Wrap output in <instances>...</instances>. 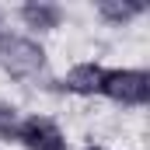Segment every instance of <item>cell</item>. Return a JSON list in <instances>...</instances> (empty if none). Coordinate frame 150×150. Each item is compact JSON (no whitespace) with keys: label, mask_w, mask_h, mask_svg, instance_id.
<instances>
[{"label":"cell","mask_w":150,"mask_h":150,"mask_svg":"<svg viewBox=\"0 0 150 150\" xmlns=\"http://www.w3.org/2000/svg\"><path fill=\"white\" fill-rule=\"evenodd\" d=\"M18 122H21V112L7 101H0V140L14 143V133H18Z\"/></svg>","instance_id":"obj_7"},{"label":"cell","mask_w":150,"mask_h":150,"mask_svg":"<svg viewBox=\"0 0 150 150\" xmlns=\"http://www.w3.org/2000/svg\"><path fill=\"white\" fill-rule=\"evenodd\" d=\"M94 11H98V18H101L105 25L122 28V25H129L133 18H140V14L147 11V4H140V0H101Z\"/></svg>","instance_id":"obj_6"},{"label":"cell","mask_w":150,"mask_h":150,"mask_svg":"<svg viewBox=\"0 0 150 150\" xmlns=\"http://www.w3.org/2000/svg\"><path fill=\"white\" fill-rule=\"evenodd\" d=\"M101 77H105L101 63H77L74 70H67V77L56 84V91L59 94H77V98H94L101 91Z\"/></svg>","instance_id":"obj_4"},{"label":"cell","mask_w":150,"mask_h":150,"mask_svg":"<svg viewBox=\"0 0 150 150\" xmlns=\"http://www.w3.org/2000/svg\"><path fill=\"white\" fill-rule=\"evenodd\" d=\"M14 143H21L25 150H67V136L49 115H25L18 122Z\"/></svg>","instance_id":"obj_3"},{"label":"cell","mask_w":150,"mask_h":150,"mask_svg":"<svg viewBox=\"0 0 150 150\" xmlns=\"http://www.w3.org/2000/svg\"><path fill=\"white\" fill-rule=\"evenodd\" d=\"M98 98H108V101L126 105V108H143V105H150V74L147 70H129V67L105 70Z\"/></svg>","instance_id":"obj_2"},{"label":"cell","mask_w":150,"mask_h":150,"mask_svg":"<svg viewBox=\"0 0 150 150\" xmlns=\"http://www.w3.org/2000/svg\"><path fill=\"white\" fill-rule=\"evenodd\" d=\"M80 150H105V147H94V143H91V147H80Z\"/></svg>","instance_id":"obj_8"},{"label":"cell","mask_w":150,"mask_h":150,"mask_svg":"<svg viewBox=\"0 0 150 150\" xmlns=\"http://www.w3.org/2000/svg\"><path fill=\"white\" fill-rule=\"evenodd\" d=\"M0 25H4V14H0Z\"/></svg>","instance_id":"obj_9"},{"label":"cell","mask_w":150,"mask_h":150,"mask_svg":"<svg viewBox=\"0 0 150 150\" xmlns=\"http://www.w3.org/2000/svg\"><path fill=\"white\" fill-rule=\"evenodd\" d=\"M0 70L11 80H35L45 70V49L18 32H0Z\"/></svg>","instance_id":"obj_1"},{"label":"cell","mask_w":150,"mask_h":150,"mask_svg":"<svg viewBox=\"0 0 150 150\" xmlns=\"http://www.w3.org/2000/svg\"><path fill=\"white\" fill-rule=\"evenodd\" d=\"M18 18L25 21V28H35V32H52L63 25V7L59 4H49V0H38V4H21L18 7Z\"/></svg>","instance_id":"obj_5"}]
</instances>
